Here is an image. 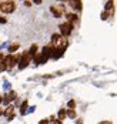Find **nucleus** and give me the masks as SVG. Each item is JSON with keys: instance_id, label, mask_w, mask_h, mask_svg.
Instances as JSON below:
<instances>
[{"instance_id": "obj_1", "label": "nucleus", "mask_w": 117, "mask_h": 124, "mask_svg": "<svg viewBox=\"0 0 117 124\" xmlns=\"http://www.w3.org/2000/svg\"><path fill=\"white\" fill-rule=\"evenodd\" d=\"M67 46V40L60 34H53L52 37V47L54 50H64Z\"/></svg>"}, {"instance_id": "obj_2", "label": "nucleus", "mask_w": 117, "mask_h": 124, "mask_svg": "<svg viewBox=\"0 0 117 124\" xmlns=\"http://www.w3.org/2000/svg\"><path fill=\"white\" fill-rule=\"evenodd\" d=\"M16 63H19V57H14V56H12V54H9V56H6V57H4L3 66H4V69H6V70H10Z\"/></svg>"}, {"instance_id": "obj_3", "label": "nucleus", "mask_w": 117, "mask_h": 124, "mask_svg": "<svg viewBox=\"0 0 117 124\" xmlns=\"http://www.w3.org/2000/svg\"><path fill=\"white\" fill-rule=\"evenodd\" d=\"M16 9V4L13 1H1L0 3V12L3 13H12Z\"/></svg>"}, {"instance_id": "obj_4", "label": "nucleus", "mask_w": 117, "mask_h": 124, "mask_svg": "<svg viewBox=\"0 0 117 124\" xmlns=\"http://www.w3.org/2000/svg\"><path fill=\"white\" fill-rule=\"evenodd\" d=\"M71 29H73V26L70 24V23H63V24H60V33H62V36L63 37H67L70 33H71Z\"/></svg>"}, {"instance_id": "obj_5", "label": "nucleus", "mask_w": 117, "mask_h": 124, "mask_svg": "<svg viewBox=\"0 0 117 124\" xmlns=\"http://www.w3.org/2000/svg\"><path fill=\"white\" fill-rule=\"evenodd\" d=\"M30 59H31V56L29 54V51H24L23 56H22V59H20V62H19V67H20V69L27 67V64L30 63Z\"/></svg>"}, {"instance_id": "obj_6", "label": "nucleus", "mask_w": 117, "mask_h": 124, "mask_svg": "<svg viewBox=\"0 0 117 124\" xmlns=\"http://www.w3.org/2000/svg\"><path fill=\"white\" fill-rule=\"evenodd\" d=\"M50 10L54 14V17H60L63 14V12H64V6H52Z\"/></svg>"}, {"instance_id": "obj_7", "label": "nucleus", "mask_w": 117, "mask_h": 124, "mask_svg": "<svg viewBox=\"0 0 117 124\" xmlns=\"http://www.w3.org/2000/svg\"><path fill=\"white\" fill-rule=\"evenodd\" d=\"M13 111H14V107L13 106H9V107L3 111V114H4L6 117H9V120H12V118H13Z\"/></svg>"}, {"instance_id": "obj_8", "label": "nucleus", "mask_w": 117, "mask_h": 124, "mask_svg": "<svg viewBox=\"0 0 117 124\" xmlns=\"http://www.w3.org/2000/svg\"><path fill=\"white\" fill-rule=\"evenodd\" d=\"M67 23H70V24H76L77 23V16L76 14H67Z\"/></svg>"}, {"instance_id": "obj_9", "label": "nucleus", "mask_w": 117, "mask_h": 124, "mask_svg": "<svg viewBox=\"0 0 117 124\" xmlns=\"http://www.w3.org/2000/svg\"><path fill=\"white\" fill-rule=\"evenodd\" d=\"M29 54H30V56H31V57H33V56H36V54H37V46H36V44H33V46H31V47H30V50H29Z\"/></svg>"}, {"instance_id": "obj_10", "label": "nucleus", "mask_w": 117, "mask_h": 124, "mask_svg": "<svg viewBox=\"0 0 117 124\" xmlns=\"http://www.w3.org/2000/svg\"><path fill=\"white\" fill-rule=\"evenodd\" d=\"M70 4L73 7H76L77 10H81V1H70Z\"/></svg>"}, {"instance_id": "obj_11", "label": "nucleus", "mask_w": 117, "mask_h": 124, "mask_svg": "<svg viewBox=\"0 0 117 124\" xmlns=\"http://www.w3.org/2000/svg\"><path fill=\"white\" fill-rule=\"evenodd\" d=\"M66 116H67V113H66V110H64V108H62V110H60V111H59V120H60V121H62V120H63V118H64Z\"/></svg>"}, {"instance_id": "obj_12", "label": "nucleus", "mask_w": 117, "mask_h": 124, "mask_svg": "<svg viewBox=\"0 0 117 124\" xmlns=\"http://www.w3.org/2000/svg\"><path fill=\"white\" fill-rule=\"evenodd\" d=\"M113 6H114V3H113V1H107V3H106V12L113 10Z\"/></svg>"}, {"instance_id": "obj_13", "label": "nucleus", "mask_w": 117, "mask_h": 124, "mask_svg": "<svg viewBox=\"0 0 117 124\" xmlns=\"http://www.w3.org/2000/svg\"><path fill=\"white\" fill-rule=\"evenodd\" d=\"M3 62H4V54H1V53H0V70H4Z\"/></svg>"}, {"instance_id": "obj_14", "label": "nucleus", "mask_w": 117, "mask_h": 124, "mask_svg": "<svg viewBox=\"0 0 117 124\" xmlns=\"http://www.w3.org/2000/svg\"><path fill=\"white\" fill-rule=\"evenodd\" d=\"M66 113H67V116H69L70 118H74V117H76V111H74V110H69V111H66Z\"/></svg>"}, {"instance_id": "obj_15", "label": "nucleus", "mask_w": 117, "mask_h": 124, "mask_svg": "<svg viewBox=\"0 0 117 124\" xmlns=\"http://www.w3.org/2000/svg\"><path fill=\"white\" fill-rule=\"evenodd\" d=\"M26 108H27V101H24V103L22 104V110H20V113H22V114H26Z\"/></svg>"}, {"instance_id": "obj_16", "label": "nucleus", "mask_w": 117, "mask_h": 124, "mask_svg": "<svg viewBox=\"0 0 117 124\" xmlns=\"http://www.w3.org/2000/svg\"><path fill=\"white\" fill-rule=\"evenodd\" d=\"M17 49H19V44H12V46L9 47V51H10V53H13V51H16Z\"/></svg>"}, {"instance_id": "obj_17", "label": "nucleus", "mask_w": 117, "mask_h": 124, "mask_svg": "<svg viewBox=\"0 0 117 124\" xmlns=\"http://www.w3.org/2000/svg\"><path fill=\"white\" fill-rule=\"evenodd\" d=\"M74 106H76L74 100H70V101H69V108H70V110H74Z\"/></svg>"}, {"instance_id": "obj_18", "label": "nucleus", "mask_w": 117, "mask_h": 124, "mask_svg": "<svg viewBox=\"0 0 117 124\" xmlns=\"http://www.w3.org/2000/svg\"><path fill=\"white\" fill-rule=\"evenodd\" d=\"M107 17H109V12H103L101 13V19H103V20H106Z\"/></svg>"}, {"instance_id": "obj_19", "label": "nucleus", "mask_w": 117, "mask_h": 124, "mask_svg": "<svg viewBox=\"0 0 117 124\" xmlns=\"http://www.w3.org/2000/svg\"><path fill=\"white\" fill-rule=\"evenodd\" d=\"M39 124H49V120H41Z\"/></svg>"}, {"instance_id": "obj_20", "label": "nucleus", "mask_w": 117, "mask_h": 124, "mask_svg": "<svg viewBox=\"0 0 117 124\" xmlns=\"http://www.w3.org/2000/svg\"><path fill=\"white\" fill-rule=\"evenodd\" d=\"M52 124H62V121H60V120H54Z\"/></svg>"}, {"instance_id": "obj_21", "label": "nucleus", "mask_w": 117, "mask_h": 124, "mask_svg": "<svg viewBox=\"0 0 117 124\" xmlns=\"http://www.w3.org/2000/svg\"><path fill=\"white\" fill-rule=\"evenodd\" d=\"M100 124H111V123H110V121H101Z\"/></svg>"}, {"instance_id": "obj_22", "label": "nucleus", "mask_w": 117, "mask_h": 124, "mask_svg": "<svg viewBox=\"0 0 117 124\" xmlns=\"http://www.w3.org/2000/svg\"><path fill=\"white\" fill-rule=\"evenodd\" d=\"M0 23H6V19H0Z\"/></svg>"}, {"instance_id": "obj_23", "label": "nucleus", "mask_w": 117, "mask_h": 124, "mask_svg": "<svg viewBox=\"0 0 117 124\" xmlns=\"http://www.w3.org/2000/svg\"><path fill=\"white\" fill-rule=\"evenodd\" d=\"M1 114H3V110H1V108H0V116H1Z\"/></svg>"}, {"instance_id": "obj_24", "label": "nucleus", "mask_w": 117, "mask_h": 124, "mask_svg": "<svg viewBox=\"0 0 117 124\" xmlns=\"http://www.w3.org/2000/svg\"><path fill=\"white\" fill-rule=\"evenodd\" d=\"M1 101H3V99H1V96H0V103H1Z\"/></svg>"}]
</instances>
